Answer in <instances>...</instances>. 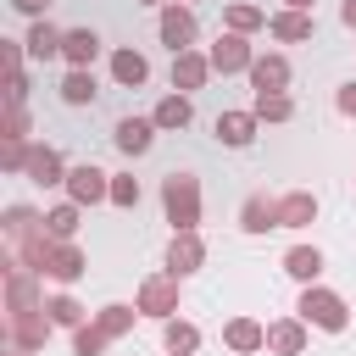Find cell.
I'll list each match as a JSON object with an SVG mask.
<instances>
[{"label": "cell", "instance_id": "cell-1", "mask_svg": "<svg viewBox=\"0 0 356 356\" xmlns=\"http://www.w3.org/2000/svg\"><path fill=\"white\" fill-rule=\"evenodd\" d=\"M161 206H167L172 234H195L200 228V178L195 172H167L161 178Z\"/></svg>", "mask_w": 356, "mask_h": 356}, {"label": "cell", "instance_id": "cell-2", "mask_svg": "<svg viewBox=\"0 0 356 356\" xmlns=\"http://www.w3.org/2000/svg\"><path fill=\"white\" fill-rule=\"evenodd\" d=\"M295 312H300L312 328H323V334H345V328H350V306H345L334 289H323V284H306Z\"/></svg>", "mask_w": 356, "mask_h": 356}, {"label": "cell", "instance_id": "cell-3", "mask_svg": "<svg viewBox=\"0 0 356 356\" xmlns=\"http://www.w3.org/2000/svg\"><path fill=\"white\" fill-rule=\"evenodd\" d=\"M134 306H139L145 317H156V323H167V317H178V278H172V273H150V278L139 284V295H134Z\"/></svg>", "mask_w": 356, "mask_h": 356}, {"label": "cell", "instance_id": "cell-4", "mask_svg": "<svg viewBox=\"0 0 356 356\" xmlns=\"http://www.w3.org/2000/svg\"><path fill=\"white\" fill-rule=\"evenodd\" d=\"M156 33H161V44H167V50L178 56V50H189V44H195L200 22H195V11H189V6L167 0V6H161V17H156Z\"/></svg>", "mask_w": 356, "mask_h": 356}, {"label": "cell", "instance_id": "cell-5", "mask_svg": "<svg viewBox=\"0 0 356 356\" xmlns=\"http://www.w3.org/2000/svg\"><path fill=\"white\" fill-rule=\"evenodd\" d=\"M67 200H78V206L111 200V172H100L95 161H78V167H67Z\"/></svg>", "mask_w": 356, "mask_h": 356}, {"label": "cell", "instance_id": "cell-6", "mask_svg": "<svg viewBox=\"0 0 356 356\" xmlns=\"http://www.w3.org/2000/svg\"><path fill=\"white\" fill-rule=\"evenodd\" d=\"M250 61H256V50L245 44V33L222 28V33H217V44H211V67L228 78V72H250Z\"/></svg>", "mask_w": 356, "mask_h": 356}, {"label": "cell", "instance_id": "cell-7", "mask_svg": "<svg viewBox=\"0 0 356 356\" xmlns=\"http://www.w3.org/2000/svg\"><path fill=\"white\" fill-rule=\"evenodd\" d=\"M206 267V239H200V228L195 234H172V245H167V273L172 278H189V273H200Z\"/></svg>", "mask_w": 356, "mask_h": 356}, {"label": "cell", "instance_id": "cell-8", "mask_svg": "<svg viewBox=\"0 0 356 356\" xmlns=\"http://www.w3.org/2000/svg\"><path fill=\"white\" fill-rule=\"evenodd\" d=\"M211 72H217V67H211V56H200L195 44L172 56V89H184V95H195V89H200Z\"/></svg>", "mask_w": 356, "mask_h": 356}, {"label": "cell", "instance_id": "cell-9", "mask_svg": "<svg viewBox=\"0 0 356 356\" xmlns=\"http://www.w3.org/2000/svg\"><path fill=\"white\" fill-rule=\"evenodd\" d=\"M6 328H11V345H17V350H39L56 323H50V312L39 306V312H22V317H6Z\"/></svg>", "mask_w": 356, "mask_h": 356}, {"label": "cell", "instance_id": "cell-10", "mask_svg": "<svg viewBox=\"0 0 356 356\" xmlns=\"http://www.w3.org/2000/svg\"><path fill=\"white\" fill-rule=\"evenodd\" d=\"M222 345H228L234 356H256V350H267V328H261L256 317H228V323H222Z\"/></svg>", "mask_w": 356, "mask_h": 356}, {"label": "cell", "instance_id": "cell-11", "mask_svg": "<svg viewBox=\"0 0 356 356\" xmlns=\"http://www.w3.org/2000/svg\"><path fill=\"white\" fill-rule=\"evenodd\" d=\"M267 33H273L278 44H306V39L317 33V22H312V11H289V6H284V11L267 17Z\"/></svg>", "mask_w": 356, "mask_h": 356}, {"label": "cell", "instance_id": "cell-12", "mask_svg": "<svg viewBox=\"0 0 356 356\" xmlns=\"http://www.w3.org/2000/svg\"><path fill=\"white\" fill-rule=\"evenodd\" d=\"M83 273H89L83 250H78L72 239H56V250H50V261H44V278H56V284H78Z\"/></svg>", "mask_w": 356, "mask_h": 356}, {"label": "cell", "instance_id": "cell-13", "mask_svg": "<svg viewBox=\"0 0 356 356\" xmlns=\"http://www.w3.org/2000/svg\"><path fill=\"white\" fill-rule=\"evenodd\" d=\"M306 317H278V323H267V350L273 356H300L306 350Z\"/></svg>", "mask_w": 356, "mask_h": 356}, {"label": "cell", "instance_id": "cell-14", "mask_svg": "<svg viewBox=\"0 0 356 356\" xmlns=\"http://www.w3.org/2000/svg\"><path fill=\"white\" fill-rule=\"evenodd\" d=\"M256 111H217V139L228 145V150H245L250 139H256Z\"/></svg>", "mask_w": 356, "mask_h": 356}, {"label": "cell", "instance_id": "cell-15", "mask_svg": "<svg viewBox=\"0 0 356 356\" xmlns=\"http://www.w3.org/2000/svg\"><path fill=\"white\" fill-rule=\"evenodd\" d=\"M111 139H117V150H122V156H145V150H150V139H156V117H122Z\"/></svg>", "mask_w": 356, "mask_h": 356}, {"label": "cell", "instance_id": "cell-16", "mask_svg": "<svg viewBox=\"0 0 356 356\" xmlns=\"http://www.w3.org/2000/svg\"><path fill=\"white\" fill-rule=\"evenodd\" d=\"M28 178L33 184H67V161H61V150H50V145H33L28 150Z\"/></svg>", "mask_w": 356, "mask_h": 356}, {"label": "cell", "instance_id": "cell-17", "mask_svg": "<svg viewBox=\"0 0 356 356\" xmlns=\"http://www.w3.org/2000/svg\"><path fill=\"white\" fill-rule=\"evenodd\" d=\"M306 222H317V195L312 189H289L278 200V228H306Z\"/></svg>", "mask_w": 356, "mask_h": 356}, {"label": "cell", "instance_id": "cell-18", "mask_svg": "<svg viewBox=\"0 0 356 356\" xmlns=\"http://www.w3.org/2000/svg\"><path fill=\"white\" fill-rule=\"evenodd\" d=\"M111 78H117L122 89H139V83L150 78V61H145L134 44H122V50H111Z\"/></svg>", "mask_w": 356, "mask_h": 356}, {"label": "cell", "instance_id": "cell-19", "mask_svg": "<svg viewBox=\"0 0 356 356\" xmlns=\"http://www.w3.org/2000/svg\"><path fill=\"white\" fill-rule=\"evenodd\" d=\"M150 117H156V128H161V134H178V128H189L195 106H189V95H184V89H172V95H167V100H161Z\"/></svg>", "mask_w": 356, "mask_h": 356}, {"label": "cell", "instance_id": "cell-20", "mask_svg": "<svg viewBox=\"0 0 356 356\" xmlns=\"http://www.w3.org/2000/svg\"><path fill=\"white\" fill-rule=\"evenodd\" d=\"M239 228H245V234H267V228H278V200L250 195V200L239 206Z\"/></svg>", "mask_w": 356, "mask_h": 356}, {"label": "cell", "instance_id": "cell-21", "mask_svg": "<svg viewBox=\"0 0 356 356\" xmlns=\"http://www.w3.org/2000/svg\"><path fill=\"white\" fill-rule=\"evenodd\" d=\"M284 273H289L295 284H317V273H323V250H317V245H295V250H284Z\"/></svg>", "mask_w": 356, "mask_h": 356}, {"label": "cell", "instance_id": "cell-22", "mask_svg": "<svg viewBox=\"0 0 356 356\" xmlns=\"http://www.w3.org/2000/svg\"><path fill=\"white\" fill-rule=\"evenodd\" d=\"M61 56H67L72 67H89V61L100 56V33H95V28H67V39H61Z\"/></svg>", "mask_w": 356, "mask_h": 356}, {"label": "cell", "instance_id": "cell-23", "mask_svg": "<svg viewBox=\"0 0 356 356\" xmlns=\"http://www.w3.org/2000/svg\"><path fill=\"white\" fill-rule=\"evenodd\" d=\"M250 89H289V61L284 56H256L250 61Z\"/></svg>", "mask_w": 356, "mask_h": 356}, {"label": "cell", "instance_id": "cell-24", "mask_svg": "<svg viewBox=\"0 0 356 356\" xmlns=\"http://www.w3.org/2000/svg\"><path fill=\"white\" fill-rule=\"evenodd\" d=\"M161 345H167L172 356H195V350H200V328L184 323V317H167V323H161Z\"/></svg>", "mask_w": 356, "mask_h": 356}, {"label": "cell", "instance_id": "cell-25", "mask_svg": "<svg viewBox=\"0 0 356 356\" xmlns=\"http://www.w3.org/2000/svg\"><path fill=\"white\" fill-rule=\"evenodd\" d=\"M222 28H234V33H256V28H267V11H261L256 0H228Z\"/></svg>", "mask_w": 356, "mask_h": 356}, {"label": "cell", "instance_id": "cell-26", "mask_svg": "<svg viewBox=\"0 0 356 356\" xmlns=\"http://www.w3.org/2000/svg\"><path fill=\"white\" fill-rule=\"evenodd\" d=\"M134 317H145V312H139V306H122V300H111V306H100V312H95V323H100V334H106V339H122V334L134 328Z\"/></svg>", "mask_w": 356, "mask_h": 356}, {"label": "cell", "instance_id": "cell-27", "mask_svg": "<svg viewBox=\"0 0 356 356\" xmlns=\"http://www.w3.org/2000/svg\"><path fill=\"white\" fill-rule=\"evenodd\" d=\"M61 39H67L61 28H50V22H33L22 44H28V56H33V61H50V56H61Z\"/></svg>", "mask_w": 356, "mask_h": 356}, {"label": "cell", "instance_id": "cell-28", "mask_svg": "<svg viewBox=\"0 0 356 356\" xmlns=\"http://www.w3.org/2000/svg\"><path fill=\"white\" fill-rule=\"evenodd\" d=\"M95 95H100V89H95V72H89V67H72V72L61 78V100H67V106H95Z\"/></svg>", "mask_w": 356, "mask_h": 356}, {"label": "cell", "instance_id": "cell-29", "mask_svg": "<svg viewBox=\"0 0 356 356\" xmlns=\"http://www.w3.org/2000/svg\"><path fill=\"white\" fill-rule=\"evenodd\" d=\"M261 122H289L295 117V100L284 95V89H256V106H250Z\"/></svg>", "mask_w": 356, "mask_h": 356}, {"label": "cell", "instance_id": "cell-30", "mask_svg": "<svg viewBox=\"0 0 356 356\" xmlns=\"http://www.w3.org/2000/svg\"><path fill=\"white\" fill-rule=\"evenodd\" d=\"M78 200H67V206H56V211H44V228H50V239H72L78 234Z\"/></svg>", "mask_w": 356, "mask_h": 356}, {"label": "cell", "instance_id": "cell-31", "mask_svg": "<svg viewBox=\"0 0 356 356\" xmlns=\"http://www.w3.org/2000/svg\"><path fill=\"white\" fill-rule=\"evenodd\" d=\"M33 228H44V217H39L33 206H6V234H11V239H28Z\"/></svg>", "mask_w": 356, "mask_h": 356}, {"label": "cell", "instance_id": "cell-32", "mask_svg": "<svg viewBox=\"0 0 356 356\" xmlns=\"http://www.w3.org/2000/svg\"><path fill=\"white\" fill-rule=\"evenodd\" d=\"M44 312H50V323H56V328H78V323H83V306H78L72 295H56V300H44Z\"/></svg>", "mask_w": 356, "mask_h": 356}, {"label": "cell", "instance_id": "cell-33", "mask_svg": "<svg viewBox=\"0 0 356 356\" xmlns=\"http://www.w3.org/2000/svg\"><path fill=\"white\" fill-rule=\"evenodd\" d=\"M72 350H78V356H100V350H106L100 323H78V328H72Z\"/></svg>", "mask_w": 356, "mask_h": 356}, {"label": "cell", "instance_id": "cell-34", "mask_svg": "<svg viewBox=\"0 0 356 356\" xmlns=\"http://www.w3.org/2000/svg\"><path fill=\"white\" fill-rule=\"evenodd\" d=\"M28 150H33L28 139H6V150H0V167H6V172H28Z\"/></svg>", "mask_w": 356, "mask_h": 356}, {"label": "cell", "instance_id": "cell-35", "mask_svg": "<svg viewBox=\"0 0 356 356\" xmlns=\"http://www.w3.org/2000/svg\"><path fill=\"white\" fill-rule=\"evenodd\" d=\"M0 139H28V111H22V100H6V134Z\"/></svg>", "mask_w": 356, "mask_h": 356}, {"label": "cell", "instance_id": "cell-36", "mask_svg": "<svg viewBox=\"0 0 356 356\" xmlns=\"http://www.w3.org/2000/svg\"><path fill=\"white\" fill-rule=\"evenodd\" d=\"M111 206H122V211H128V206H139V178H128V172H122V178H111Z\"/></svg>", "mask_w": 356, "mask_h": 356}, {"label": "cell", "instance_id": "cell-37", "mask_svg": "<svg viewBox=\"0 0 356 356\" xmlns=\"http://www.w3.org/2000/svg\"><path fill=\"white\" fill-rule=\"evenodd\" d=\"M334 106H339V117H356V83H339Z\"/></svg>", "mask_w": 356, "mask_h": 356}, {"label": "cell", "instance_id": "cell-38", "mask_svg": "<svg viewBox=\"0 0 356 356\" xmlns=\"http://www.w3.org/2000/svg\"><path fill=\"white\" fill-rule=\"evenodd\" d=\"M11 6H17L22 17H44V11H50V0H11Z\"/></svg>", "mask_w": 356, "mask_h": 356}, {"label": "cell", "instance_id": "cell-39", "mask_svg": "<svg viewBox=\"0 0 356 356\" xmlns=\"http://www.w3.org/2000/svg\"><path fill=\"white\" fill-rule=\"evenodd\" d=\"M339 22H345V28H356V0H345V6H339Z\"/></svg>", "mask_w": 356, "mask_h": 356}, {"label": "cell", "instance_id": "cell-40", "mask_svg": "<svg viewBox=\"0 0 356 356\" xmlns=\"http://www.w3.org/2000/svg\"><path fill=\"white\" fill-rule=\"evenodd\" d=\"M284 6H289V11H312L317 0H284Z\"/></svg>", "mask_w": 356, "mask_h": 356}, {"label": "cell", "instance_id": "cell-41", "mask_svg": "<svg viewBox=\"0 0 356 356\" xmlns=\"http://www.w3.org/2000/svg\"><path fill=\"white\" fill-rule=\"evenodd\" d=\"M134 6H167V0H134Z\"/></svg>", "mask_w": 356, "mask_h": 356}, {"label": "cell", "instance_id": "cell-42", "mask_svg": "<svg viewBox=\"0 0 356 356\" xmlns=\"http://www.w3.org/2000/svg\"><path fill=\"white\" fill-rule=\"evenodd\" d=\"M11 356H28V350H11Z\"/></svg>", "mask_w": 356, "mask_h": 356}, {"label": "cell", "instance_id": "cell-43", "mask_svg": "<svg viewBox=\"0 0 356 356\" xmlns=\"http://www.w3.org/2000/svg\"><path fill=\"white\" fill-rule=\"evenodd\" d=\"M184 6H189V0H184Z\"/></svg>", "mask_w": 356, "mask_h": 356}]
</instances>
